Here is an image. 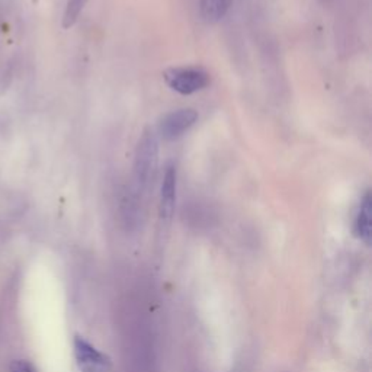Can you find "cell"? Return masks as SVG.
I'll return each instance as SVG.
<instances>
[{"instance_id":"cell-1","label":"cell","mask_w":372,"mask_h":372,"mask_svg":"<svg viewBox=\"0 0 372 372\" xmlns=\"http://www.w3.org/2000/svg\"><path fill=\"white\" fill-rule=\"evenodd\" d=\"M159 166V137L157 132L148 127L143 131L136 147L132 166L134 186L140 192L145 191L154 181Z\"/></svg>"},{"instance_id":"cell-2","label":"cell","mask_w":372,"mask_h":372,"mask_svg":"<svg viewBox=\"0 0 372 372\" xmlns=\"http://www.w3.org/2000/svg\"><path fill=\"white\" fill-rule=\"evenodd\" d=\"M163 78L172 91L181 95L197 94L210 85V74L198 67H172Z\"/></svg>"},{"instance_id":"cell-3","label":"cell","mask_w":372,"mask_h":372,"mask_svg":"<svg viewBox=\"0 0 372 372\" xmlns=\"http://www.w3.org/2000/svg\"><path fill=\"white\" fill-rule=\"evenodd\" d=\"M74 358L80 372H114L112 362L85 339L74 337Z\"/></svg>"},{"instance_id":"cell-4","label":"cell","mask_w":372,"mask_h":372,"mask_svg":"<svg viewBox=\"0 0 372 372\" xmlns=\"http://www.w3.org/2000/svg\"><path fill=\"white\" fill-rule=\"evenodd\" d=\"M198 121V112L192 108H182L173 111L161 118L159 124V134L163 140L172 141L181 136Z\"/></svg>"},{"instance_id":"cell-5","label":"cell","mask_w":372,"mask_h":372,"mask_svg":"<svg viewBox=\"0 0 372 372\" xmlns=\"http://www.w3.org/2000/svg\"><path fill=\"white\" fill-rule=\"evenodd\" d=\"M176 191H177V170L175 165H169L163 175L160 188L159 211L163 220H170L176 206Z\"/></svg>"},{"instance_id":"cell-6","label":"cell","mask_w":372,"mask_h":372,"mask_svg":"<svg viewBox=\"0 0 372 372\" xmlns=\"http://www.w3.org/2000/svg\"><path fill=\"white\" fill-rule=\"evenodd\" d=\"M355 233L366 245L371 243V236H372V200H371V193L369 192L365 193V197H364V200L361 202V206H360L358 215H356Z\"/></svg>"},{"instance_id":"cell-7","label":"cell","mask_w":372,"mask_h":372,"mask_svg":"<svg viewBox=\"0 0 372 372\" xmlns=\"http://www.w3.org/2000/svg\"><path fill=\"white\" fill-rule=\"evenodd\" d=\"M230 6V0H201V15L202 18L215 24L226 17Z\"/></svg>"},{"instance_id":"cell-8","label":"cell","mask_w":372,"mask_h":372,"mask_svg":"<svg viewBox=\"0 0 372 372\" xmlns=\"http://www.w3.org/2000/svg\"><path fill=\"white\" fill-rule=\"evenodd\" d=\"M86 2L87 0H67L66 10L63 15V28L69 29L78 22Z\"/></svg>"},{"instance_id":"cell-9","label":"cell","mask_w":372,"mask_h":372,"mask_svg":"<svg viewBox=\"0 0 372 372\" xmlns=\"http://www.w3.org/2000/svg\"><path fill=\"white\" fill-rule=\"evenodd\" d=\"M9 372H37L33 364H29L28 361L19 360V361H13L9 366Z\"/></svg>"}]
</instances>
